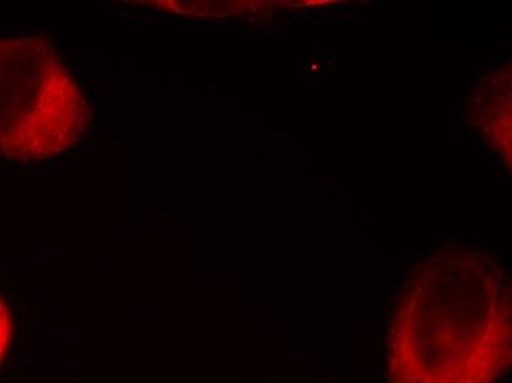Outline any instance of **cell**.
<instances>
[{"label": "cell", "instance_id": "6da1fadb", "mask_svg": "<svg viewBox=\"0 0 512 383\" xmlns=\"http://www.w3.org/2000/svg\"><path fill=\"white\" fill-rule=\"evenodd\" d=\"M92 112L76 77L45 37L0 39V154L48 160L89 133Z\"/></svg>", "mask_w": 512, "mask_h": 383}, {"label": "cell", "instance_id": "7a4b0ae2", "mask_svg": "<svg viewBox=\"0 0 512 383\" xmlns=\"http://www.w3.org/2000/svg\"><path fill=\"white\" fill-rule=\"evenodd\" d=\"M12 335H14V325H12L11 311L5 300L0 297V366L11 348Z\"/></svg>", "mask_w": 512, "mask_h": 383}]
</instances>
